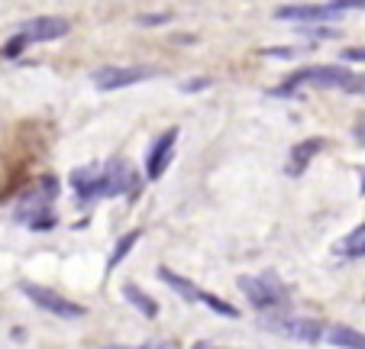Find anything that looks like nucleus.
<instances>
[{
	"label": "nucleus",
	"mask_w": 365,
	"mask_h": 349,
	"mask_svg": "<svg viewBox=\"0 0 365 349\" xmlns=\"http://www.w3.org/2000/svg\"><path fill=\"white\" fill-rule=\"evenodd\" d=\"M324 340L330 343V346H339V349H365V333H359V330H352V327H343V323L327 327Z\"/></svg>",
	"instance_id": "nucleus-11"
},
{
	"label": "nucleus",
	"mask_w": 365,
	"mask_h": 349,
	"mask_svg": "<svg viewBox=\"0 0 365 349\" xmlns=\"http://www.w3.org/2000/svg\"><path fill=\"white\" fill-rule=\"evenodd\" d=\"M343 59H346V62H365V46L343 49Z\"/></svg>",
	"instance_id": "nucleus-17"
},
{
	"label": "nucleus",
	"mask_w": 365,
	"mask_h": 349,
	"mask_svg": "<svg viewBox=\"0 0 365 349\" xmlns=\"http://www.w3.org/2000/svg\"><path fill=\"white\" fill-rule=\"evenodd\" d=\"M20 291H23V295H26L39 310H46V314H56V317H62V320H78V317H84V308H81V304L68 301V298L58 295V291H52V288L33 285V281H20Z\"/></svg>",
	"instance_id": "nucleus-3"
},
{
	"label": "nucleus",
	"mask_w": 365,
	"mask_h": 349,
	"mask_svg": "<svg viewBox=\"0 0 365 349\" xmlns=\"http://www.w3.org/2000/svg\"><path fill=\"white\" fill-rule=\"evenodd\" d=\"M336 259H362L365 256V223H359L356 230H349L343 240L333 246Z\"/></svg>",
	"instance_id": "nucleus-10"
},
{
	"label": "nucleus",
	"mask_w": 365,
	"mask_h": 349,
	"mask_svg": "<svg viewBox=\"0 0 365 349\" xmlns=\"http://www.w3.org/2000/svg\"><path fill=\"white\" fill-rule=\"evenodd\" d=\"M352 136H356V139H359V143H362V146H365V123H359V126H356V130H352Z\"/></svg>",
	"instance_id": "nucleus-20"
},
{
	"label": "nucleus",
	"mask_w": 365,
	"mask_h": 349,
	"mask_svg": "<svg viewBox=\"0 0 365 349\" xmlns=\"http://www.w3.org/2000/svg\"><path fill=\"white\" fill-rule=\"evenodd\" d=\"M265 59H282V62H291L301 55V49H288V46H275V49H262Z\"/></svg>",
	"instance_id": "nucleus-15"
},
{
	"label": "nucleus",
	"mask_w": 365,
	"mask_h": 349,
	"mask_svg": "<svg viewBox=\"0 0 365 349\" xmlns=\"http://www.w3.org/2000/svg\"><path fill=\"white\" fill-rule=\"evenodd\" d=\"M356 71L343 69V65H310V69H301L282 84L272 94H294L301 88H327V91H346Z\"/></svg>",
	"instance_id": "nucleus-1"
},
{
	"label": "nucleus",
	"mask_w": 365,
	"mask_h": 349,
	"mask_svg": "<svg viewBox=\"0 0 365 349\" xmlns=\"http://www.w3.org/2000/svg\"><path fill=\"white\" fill-rule=\"evenodd\" d=\"M152 75H155V69H149V65H107V69H97L91 78H94L97 91H120L130 84L149 81Z\"/></svg>",
	"instance_id": "nucleus-4"
},
{
	"label": "nucleus",
	"mask_w": 365,
	"mask_h": 349,
	"mask_svg": "<svg viewBox=\"0 0 365 349\" xmlns=\"http://www.w3.org/2000/svg\"><path fill=\"white\" fill-rule=\"evenodd\" d=\"M20 36L26 42H52L68 36V20L62 16H36V20H26L20 26Z\"/></svg>",
	"instance_id": "nucleus-7"
},
{
	"label": "nucleus",
	"mask_w": 365,
	"mask_h": 349,
	"mask_svg": "<svg viewBox=\"0 0 365 349\" xmlns=\"http://www.w3.org/2000/svg\"><path fill=\"white\" fill-rule=\"evenodd\" d=\"M194 349H210V346H204V343H197V346H194Z\"/></svg>",
	"instance_id": "nucleus-21"
},
{
	"label": "nucleus",
	"mask_w": 365,
	"mask_h": 349,
	"mask_svg": "<svg viewBox=\"0 0 365 349\" xmlns=\"http://www.w3.org/2000/svg\"><path fill=\"white\" fill-rule=\"evenodd\" d=\"M349 94H365V75H352V81H349Z\"/></svg>",
	"instance_id": "nucleus-18"
},
{
	"label": "nucleus",
	"mask_w": 365,
	"mask_h": 349,
	"mask_svg": "<svg viewBox=\"0 0 365 349\" xmlns=\"http://www.w3.org/2000/svg\"><path fill=\"white\" fill-rule=\"evenodd\" d=\"M324 146H327V143H324L320 136L301 139L297 146H291L288 158H284V175H288V178H301L304 171H307V165L320 156V149H324Z\"/></svg>",
	"instance_id": "nucleus-8"
},
{
	"label": "nucleus",
	"mask_w": 365,
	"mask_h": 349,
	"mask_svg": "<svg viewBox=\"0 0 365 349\" xmlns=\"http://www.w3.org/2000/svg\"><path fill=\"white\" fill-rule=\"evenodd\" d=\"M359 191H362V194H365V175H362V188H359Z\"/></svg>",
	"instance_id": "nucleus-22"
},
{
	"label": "nucleus",
	"mask_w": 365,
	"mask_h": 349,
	"mask_svg": "<svg viewBox=\"0 0 365 349\" xmlns=\"http://www.w3.org/2000/svg\"><path fill=\"white\" fill-rule=\"evenodd\" d=\"M159 278L165 281L168 288H172L175 295H181L187 304H197V298H200V288L194 285V281H187L185 275H178V272H172L168 265H159Z\"/></svg>",
	"instance_id": "nucleus-9"
},
{
	"label": "nucleus",
	"mask_w": 365,
	"mask_h": 349,
	"mask_svg": "<svg viewBox=\"0 0 365 349\" xmlns=\"http://www.w3.org/2000/svg\"><path fill=\"white\" fill-rule=\"evenodd\" d=\"M143 240V230H133V233H126V236H120L117 240V246H113V253H110V262H107V275L113 272L117 265H123L126 262V256L136 249V243Z\"/></svg>",
	"instance_id": "nucleus-13"
},
{
	"label": "nucleus",
	"mask_w": 365,
	"mask_h": 349,
	"mask_svg": "<svg viewBox=\"0 0 365 349\" xmlns=\"http://www.w3.org/2000/svg\"><path fill=\"white\" fill-rule=\"evenodd\" d=\"M197 304H207V310H214V314L227 317V320H236V317H240V310H236L233 304H227L223 298H217V295H207V291H200Z\"/></svg>",
	"instance_id": "nucleus-14"
},
{
	"label": "nucleus",
	"mask_w": 365,
	"mask_h": 349,
	"mask_svg": "<svg viewBox=\"0 0 365 349\" xmlns=\"http://www.w3.org/2000/svg\"><path fill=\"white\" fill-rule=\"evenodd\" d=\"M26 46H29V42H26V39H23V36H20V33H16V36H14V39H10V42H7V46L0 49V55H7V59H16V55H20V52H23V49H26Z\"/></svg>",
	"instance_id": "nucleus-16"
},
{
	"label": "nucleus",
	"mask_w": 365,
	"mask_h": 349,
	"mask_svg": "<svg viewBox=\"0 0 365 349\" xmlns=\"http://www.w3.org/2000/svg\"><path fill=\"white\" fill-rule=\"evenodd\" d=\"M139 349H178V343H145Z\"/></svg>",
	"instance_id": "nucleus-19"
},
{
	"label": "nucleus",
	"mask_w": 365,
	"mask_h": 349,
	"mask_svg": "<svg viewBox=\"0 0 365 349\" xmlns=\"http://www.w3.org/2000/svg\"><path fill=\"white\" fill-rule=\"evenodd\" d=\"M269 327L278 330L282 336H288V340L307 343V346L324 340V330H327L320 320H310V317H278V320H269Z\"/></svg>",
	"instance_id": "nucleus-6"
},
{
	"label": "nucleus",
	"mask_w": 365,
	"mask_h": 349,
	"mask_svg": "<svg viewBox=\"0 0 365 349\" xmlns=\"http://www.w3.org/2000/svg\"><path fill=\"white\" fill-rule=\"evenodd\" d=\"M175 146H178V126H168V130L152 143L149 156H145V178L159 181L162 175H165L168 162L175 158Z\"/></svg>",
	"instance_id": "nucleus-5"
},
{
	"label": "nucleus",
	"mask_w": 365,
	"mask_h": 349,
	"mask_svg": "<svg viewBox=\"0 0 365 349\" xmlns=\"http://www.w3.org/2000/svg\"><path fill=\"white\" fill-rule=\"evenodd\" d=\"M123 298H126V301H130L143 317H149V320H155V317H159V304H155V298H152L149 291H143L139 285H123Z\"/></svg>",
	"instance_id": "nucleus-12"
},
{
	"label": "nucleus",
	"mask_w": 365,
	"mask_h": 349,
	"mask_svg": "<svg viewBox=\"0 0 365 349\" xmlns=\"http://www.w3.org/2000/svg\"><path fill=\"white\" fill-rule=\"evenodd\" d=\"M240 291L246 295V301L259 310H272L278 304L288 301V288L278 281L275 272H262V275H240L236 278Z\"/></svg>",
	"instance_id": "nucleus-2"
}]
</instances>
